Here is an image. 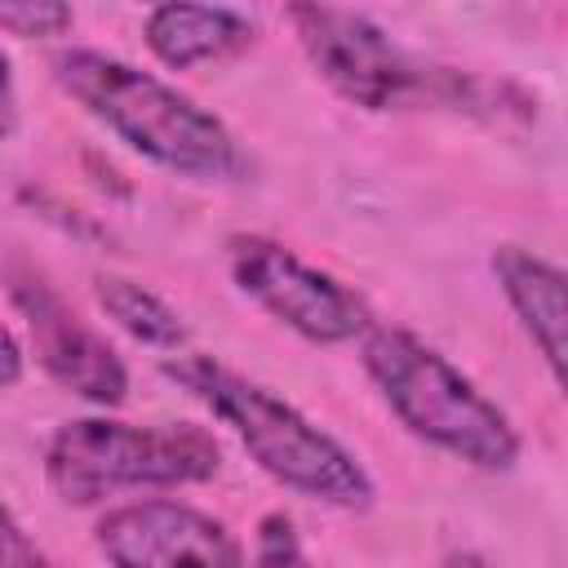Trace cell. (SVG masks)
I'll return each mask as SVG.
<instances>
[{
	"instance_id": "6da1fadb",
	"label": "cell",
	"mask_w": 568,
	"mask_h": 568,
	"mask_svg": "<svg viewBox=\"0 0 568 568\" xmlns=\"http://www.w3.org/2000/svg\"><path fill=\"white\" fill-rule=\"evenodd\" d=\"M288 27L315 67V75L359 111H457L488 124L537 115V102L510 80H488L475 71H457L404 49L382 22L359 9L333 4H293Z\"/></svg>"
},
{
	"instance_id": "7a4b0ae2",
	"label": "cell",
	"mask_w": 568,
	"mask_h": 568,
	"mask_svg": "<svg viewBox=\"0 0 568 568\" xmlns=\"http://www.w3.org/2000/svg\"><path fill=\"white\" fill-rule=\"evenodd\" d=\"M160 373L178 390H186L200 408H209V417L222 422L253 457V466L266 470L280 488L333 510H368L377 501V484L368 466L280 390L200 351L164 355Z\"/></svg>"
},
{
	"instance_id": "3957f363",
	"label": "cell",
	"mask_w": 568,
	"mask_h": 568,
	"mask_svg": "<svg viewBox=\"0 0 568 568\" xmlns=\"http://www.w3.org/2000/svg\"><path fill=\"white\" fill-rule=\"evenodd\" d=\"M53 80L115 142L186 182H231L244 173L235 133L155 71L102 49H62Z\"/></svg>"
},
{
	"instance_id": "277c9868",
	"label": "cell",
	"mask_w": 568,
	"mask_h": 568,
	"mask_svg": "<svg viewBox=\"0 0 568 568\" xmlns=\"http://www.w3.org/2000/svg\"><path fill=\"white\" fill-rule=\"evenodd\" d=\"M359 364L395 422L426 448L488 475L519 462L524 439L510 413L413 328L373 324L359 337Z\"/></svg>"
},
{
	"instance_id": "5b68a950",
	"label": "cell",
	"mask_w": 568,
	"mask_h": 568,
	"mask_svg": "<svg viewBox=\"0 0 568 568\" xmlns=\"http://www.w3.org/2000/svg\"><path fill=\"white\" fill-rule=\"evenodd\" d=\"M222 470V444L195 422H120L84 413L44 444V479L67 506H102L120 493H169L209 484Z\"/></svg>"
},
{
	"instance_id": "8992f818",
	"label": "cell",
	"mask_w": 568,
	"mask_h": 568,
	"mask_svg": "<svg viewBox=\"0 0 568 568\" xmlns=\"http://www.w3.org/2000/svg\"><path fill=\"white\" fill-rule=\"evenodd\" d=\"M222 257L231 284L311 346H346L373 328V306L355 284L306 262L271 235L235 231L226 235Z\"/></svg>"
},
{
	"instance_id": "52a82bcc",
	"label": "cell",
	"mask_w": 568,
	"mask_h": 568,
	"mask_svg": "<svg viewBox=\"0 0 568 568\" xmlns=\"http://www.w3.org/2000/svg\"><path fill=\"white\" fill-rule=\"evenodd\" d=\"M4 280H9V302L27 324V342L44 377L93 408L124 404L129 364L106 342V333H98L36 266H9Z\"/></svg>"
},
{
	"instance_id": "ba28073f",
	"label": "cell",
	"mask_w": 568,
	"mask_h": 568,
	"mask_svg": "<svg viewBox=\"0 0 568 568\" xmlns=\"http://www.w3.org/2000/svg\"><path fill=\"white\" fill-rule=\"evenodd\" d=\"M93 546L106 568H244L240 537L178 497L111 506L93 524Z\"/></svg>"
},
{
	"instance_id": "9c48e42d",
	"label": "cell",
	"mask_w": 568,
	"mask_h": 568,
	"mask_svg": "<svg viewBox=\"0 0 568 568\" xmlns=\"http://www.w3.org/2000/svg\"><path fill=\"white\" fill-rule=\"evenodd\" d=\"M488 266L524 337L559 382L564 377V271L524 244H497Z\"/></svg>"
},
{
	"instance_id": "30bf717a",
	"label": "cell",
	"mask_w": 568,
	"mask_h": 568,
	"mask_svg": "<svg viewBox=\"0 0 568 568\" xmlns=\"http://www.w3.org/2000/svg\"><path fill=\"white\" fill-rule=\"evenodd\" d=\"M142 40L160 67L191 71L244 53L257 40V22L222 4H155L142 22Z\"/></svg>"
},
{
	"instance_id": "8fae6325",
	"label": "cell",
	"mask_w": 568,
	"mask_h": 568,
	"mask_svg": "<svg viewBox=\"0 0 568 568\" xmlns=\"http://www.w3.org/2000/svg\"><path fill=\"white\" fill-rule=\"evenodd\" d=\"M93 302L138 346H151V351H164V355L186 351L182 311L169 297H160L155 288H146L142 280H129V275H93Z\"/></svg>"
},
{
	"instance_id": "7c38bea8",
	"label": "cell",
	"mask_w": 568,
	"mask_h": 568,
	"mask_svg": "<svg viewBox=\"0 0 568 568\" xmlns=\"http://www.w3.org/2000/svg\"><path fill=\"white\" fill-rule=\"evenodd\" d=\"M248 568H315L302 537H297V524L284 515V510H266L257 519V532H253V564Z\"/></svg>"
},
{
	"instance_id": "4fadbf2b",
	"label": "cell",
	"mask_w": 568,
	"mask_h": 568,
	"mask_svg": "<svg viewBox=\"0 0 568 568\" xmlns=\"http://www.w3.org/2000/svg\"><path fill=\"white\" fill-rule=\"evenodd\" d=\"M71 27H75V13L67 4H49V0L0 4V31L18 40H49V36H67Z\"/></svg>"
},
{
	"instance_id": "5bb4252c",
	"label": "cell",
	"mask_w": 568,
	"mask_h": 568,
	"mask_svg": "<svg viewBox=\"0 0 568 568\" xmlns=\"http://www.w3.org/2000/svg\"><path fill=\"white\" fill-rule=\"evenodd\" d=\"M0 568H49L44 550L31 541L22 519L4 506V497H0Z\"/></svg>"
},
{
	"instance_id": "9a60e30c",
	"label": "cell",
	"mask_w": 568,
	"mask_h": 568,
	"mask_svg": "<svg viewBox=\"0 0 568 568\" xmlns=\"http://www.w3.org/2000/svg\"><path fill=\"white\" fill-rule=\"evenodd\" d=\"M22 373H27V351H22L18 333L0 320V390L18 386V382H22Z\"/></svg>"
},
{
	"instance_id": "2e32d148",
	"label": "cell",
	"mask_w": 568,
	"mask_h": 568,
	"mask_svg": "<svg viewBox=\"0 0 568 568\" xmlns=\"http://www.w3.org/2000/svg\"><path fill=\"white\" fill-rule=\"evenodd\" d=\"M18 129V84H13V62L0 49V142Z\"/></svg>"
},
{
	"instance_id": "e0dca14e",
	"label": "cell",
	"mask_w": 568,
	"mask_h": 568,
	"mask_svg": "<svg viewBox=\"0 0 568 568\" xmlns=\"http://www.w3.org/2000/svg\"><path fill=\"white\" fill-rule=\"evenodd\" d=\"M439 568H488V559L475 555V550H453V555L439 559Z\"/></svg>"
}]
</instances>
